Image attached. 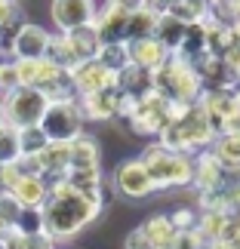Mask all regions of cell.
<instances>
[{
    "mask_svg": "<svg viewBox=\"0 0 240 249\" xmlns=\"http://www.w3.org/2000/svg\"><path fill=\"white\" fill-rule=\"evenodd\" d=\"M43 59H50L53 65H59L62 71H74L80 65V59L74 55V50H71V43H68V37H65V34L50 37V46H46V55H43Z\"/></svg>",
    "mask_w": 240,
    "mask_h": 249,
    "instance_id": "26",
    "label": "cell"
},
{
    "mask_svg": "<svg viewBox=\"0 0 240 249\" xmlns=\"http://www.w3.org/2000/svg\"><path fill=\"white\" fill-rule=\"evenodd\" d=\"M231 222H234V209H203V215H197L194 228L206 243H213Z\"/></svg>",
    "mask_w": 240,
    "mask_h": 249,
    "instance_id": "23",
    "label": "cell"
},
{
    "mask_svg": "<svg viewBox=\"0 0 240 249\" xmlns=\"http://www.w3.org/2000/svg\"><path fill=\"white\" fill-rule=\"evenodd\" d=\"M114 191L127 200H145L157 191V185L151 181L145 163L136 157V160H123V163L114 169Z\"/></svg>",
    "mask_w": 240,
    "mask_h": 249,
    "instance_id": "8",
    "label": "cell"
},
{
    "mask_svg": "<svg viewBox=\"0 0 240 249\" xmlns=\"http://www.w3.org/2000/svg\"><path fill=\"white\" fill-rule=\"evenodd\" d=\"M18 213H22V206L13 200V194H0V222L13 228L16 218H18Z\"/></svg>",
    "mask_w": 240,
    "mask_h": 249,
    "instance_id": "32",
    "label": "cell"
},
{
    "mask_svg": "<svg viewBox=\"0 0 240 249\" xmlns=\"http://www.w3.org/2000/svg\"><path fill=\"white\" fill-rule=\"evenodd\" d=\"M228 178H231V172L213 157V151H200V157L194 160V172H191V185H194L200 194H206V191L225 188Z\"/></svg>",
    "mask_w": 240,
    "mask_h": 249,
    "instance_id": "12",
    "label": "cell"
},
{
    "mask_svg": "<svg viewBox=\"0 0 240 249\" xmlns=\"http://www.w3.org/2000/svg\"><path fill=\"white\" fill-rule=\"evenodd\" d=\"M16 234H25V237H34V234H43V215L40 209H31V206H22L16 225H13Z\"/></svg>",
    "mask_w": 240,
    "mask_h": 249,
    "instance_id": "30",
    "label": "cell"
},
{
    "mask_svg": "<svg viewBox=\"0 0 240 249\" xmlns=\"http://www.w3.org/2000/svg\"><path fill=\"white\" fill-rule=\"evenodd\" d=\"M172 249H206V240L197 234V228H188V231H179L176 234Z\"/></svg>",
    "mask_w": 240,
    "mask_h": 249,
    "instance_id": "31",
    "label": "cell"
},
{
    "mask_svg": "<svg viewBox=\"0 0 240 249\" xmlns=\"http://www.w3.org/2000/svg\"><path fill=\"white\" fill-rule=\"evenodd\" d=\"M65 37H68L71 50H74V55H77L80 62L95 59V53H99V46H102V40H99V34H95V25L92 22L74 28V31H65Z\"/></svg>",
    "mask_w": 240,
    "mask_h": 249,
    "instance_id": "22",
    "label": "cell"
},
{
    "mask_svg": "<svg viewBox=\"0 0 240 249\" xmlns=\"http://www.w3.org/2000/svg\"><path fill=\"white\" fill-rule=\"evenodd\" d=\"M16 9H18V6L13 3V0H0V28H3V25L9 22V16H13Z\"/></svg>",
    "mask_w": 240,
    "mask_h": 249,
    "instance_id": "38",
    "label": "cell"
},
{
    "mask_svg": "<svg viewBox=\"0 0 240 249\" xmlns=\"http://www.w3.org/2000/svg\"><path fill=\"white\" fill-rule=\"evenodd\" d=\"M37 157V166H40V178L46 181V188L55 185V181L65 178L68 172V142H50Z\"/></svg>",
    "mask_w": 240,
    "mask_h": 249,
    "instance_id": "14",
    "label": "cell"
},
{
    "mask_svg": "<svg viewBox=\"0 0 240 249\" xmlns=\"http://www.w3.org/2000/svg\"><path fill=\"white\" fill-rule=\"evenodd\" d=\"M22 157V148H18V129L9 126V123H0V163H16Z\"/></svg>",
    "mask_w": 240,
    "mask_h": 249,
    "instance_id": "28",
    "label": "cell"
},
{
    "mask_svg": "<svg viewBox=\"0 0 240 249\" xmlns=\"http://www.w3.org/2000/svg\"><path fill=\"white\" fill-rule=\"evenodd\" d=\"M13 3H16V0H13Z\"/></svg>",
    "mask_w": 240,
    "mask_h": 249,
    "instance_id": "42",
    "label": "cell"
},
{
    "mask_svg": "<svg viewBox=\"0 0 240 249\" xmlns=\"http://www.w3.org/2000/svg\"><path fill=\"white\" fill-rule=\"evenodd\" d=\"M37 126L43 129V136L50 142H74L83 132V114L77 108V99L50 102Z\"/></svg>",
    "mask_w": 240,
    "mask_h": 249,
    "instance_id": "7",
    "label": "cell"
},
{
    "mask_svg": "<svg viewBox=\"0 0 240 249\" xmlns=\"http://www.w3.org/2000/svg\"><path fill=\"white\" fill-rule=\"evenodd\" d=\"M46 145H50V139L43 136L40 126H25V129H18V148H22V157L40 154Z\"/></svg>",
    "mask_w": 240,
    "mask_h": 249,
    "instance_id": "29",
    "label": "cell"
},
{
    "mask_svg": "<svg viewBox=\"0 0 240 249\" xmlns=\"http://www.w3.org/2000/svg\"><path fill=\"white\" fill-rule=\"evenodd\" d=\"M185 28H188V25L179 22L176 16L160 13V16H157V25H154V40H157L166 53H179L182 40H185Z\"/></svg>",
    "mask_w": 240,
    "mask_h": 249,
    "instance_id": "21",
    "label": "cell"
},
{
    "mask_svg": "<svg viewBox=\"0 0 240 249\" xmlns=\"http://www.w3.org/2000/svg\"><path fill=\"white\" fill-rule=\"evenodd\" d=\"M157 9L142 6L136 13L127 16V40H145V37H154V25H157Z\"/></svg>",
    "mask_w": 240,
    "mask_h": 249,
    "instance_id": "25",
    "label": "cell"
},
{
    "mask_svg": "<svg viewBox=\"0 0 240 249\" xmlns=\"http://www.w3.org/2000/svg\"><path fill=\"white\" fill-rule=\"evenodd\" d=\"M120 105H123V92L117 89V83L90 95H77V108L83 120H111L120 114Z\"/></svg>",
    "mask_w": 240,
    "mask_h": 249,
    "instance_id": "9",
    "label": "cell"
},
{
    "mask_svg": "<svg viewBox=\"0 0 240 249\" xmlns=\"http://www.w3.org/2000/svg\"><path fill=\"white\" fill-rule=\"evenodd\" d=\"M18 86V74H16V65L13 62H0V95L16 89Z\"/></svg>",
    "mask_w": 240,
    "mask_h": 249,
    "instance_id": "33",
    "label": "cell"
},
{
    "mask_svg": "<svg viewBox=\"0 0 240 249\" xmlns=\"http://www.w3.org/2000/svg\"><path fill=\"white\" fill-rule=\"evenodd\" d=\"M142 163H145L151 181L160 188H185L191 185V172H194V160L191 154H182V151H172V148H163L160 142L148 145L142 151Z\"/></svg>",
    "mask_w": 240,
    "mask_h": 249,
    "instance_id": "4",
    "label": "cell"
},
{
    "mask_svg": "<svg viewBox=\"0 0 240 249\" xmlns=\"http://www.w3.org/2000/svg\"><path fill=\"white\" fill-rule=\"evenodd\" d=\"M127 53H129V65L145 68V71L160 68L163 59L169 55V53L154 40V37H145V40H127Z\"/></svg>",
    "mask_w": 240,
    "mask_h": 249,
    "instance_id": "17",
    "label": "cell"
},
{
    "mask_svg": "<svg viewBox=\"0 0 240 249\" xmlns=\"http://www.w3.org/2000/svg\"><path fill=\"white\" fill-rule=\"evenodd\" d=\"M46 181L40 176H18L16 185L9 188V194H13V200L18 206H31V209H40L43 200H46Z\"/></svg>",
    "mask_w": 240,
    "mask_h": 249,
    "instance_id": "18",
    "label": "cell"
},
{
    "mask_svg": "<svg viewBox=\"0 0 240 249\" xmlns=\"http://www.w3.org/2000/svg\"><path fill=\"white\" fill-rule=\"evenodd\" d=\"M216 139V129L209 123L206 111L200 105H185L179 111V117L169 123L166 129L160 132V145L163 148H172V151H182V154H194V151H206Z\"/></svg>",
    "mask_w": 240,
    "mask_h": 249,
    "instance_id": "2",
    "label": "cell"
},
{
    "mask_svg": "<svg viewBox=\"0 0 240 249\" xmlns=\"http://www.w3.org/2000/svg\"><path fill=\"white\" fill-rule=\"evenodd\" d=\"M213 157L222 163L231 176L240 172V132H219L213 139Z\"/></svg>",
    "mask_w": 240,
    "mask_h": 249,
    "instance_id": "19",
    "label": "cell"
},
{
    "mask_svg": "<svg viewBox=\"0 0 240 249\" xmlns=\"http://www.w3.org/2000/svg\"><path fill=\"white\" fill-rule=\"evenodd\" d=\"M50 16L59 31H74L95 18V3L92 0H53Z\"/></svg>",
    "mask_w": 240,
    "mask_h": 249,
    "instance_id": "11",
    "label": "cell"
},
{
    "mask_svg": "<svg viewBox=\"0 0 240 249\" xmlns=\"http://www.w3.org/2000/svg\"><path fill=\"white\" fill-rule=\"evenodd\" d=\"M71 83L77 95H90V92L105 89V86H114V74L108 68H102L95 59H86L71 71Z\"/></svg>",
    "mask_w": 240,
    "mask_h": 249,
    "instance_id": "13",
    "label": "cell"
},
{
    "mask_svg": "<svg viewBox=\"0 0 240 249\" xmlns=\"http://www.w3.org/2000/svg\"><path fill=\"white\" fill-rule=\"evenodd\" d=\"M142 231H145L151 249H172V240H176V228H172L169 215H151L145 225H139Z\"/></svg>",
    "mask_w": 240,
    "mask_h": 249,
    "instance_id": "24",
    "label": "cell"
},
{
    "mask_svg": "<svg viewBox=\"0 0 240 249\" xmlns=\"http://www.w3.org/2000/svg\"><path fill=\"white\" fill-rule=\"evenodd\" d=\"M0 123H3V117H0Z\"/></svg>",
    "mask_w": 240,
    "mask_h": 249,
    "instance_id": "41",
    "label": "cell"
},
{
    "mask_svg": "<svg viewBox=\"0 0 240 249\" xmlns=\"http://www.w3.org/2000/svg\"><path fill=\"white\" fill-rule=\"evenodd\" d=\"M234 188H237V194H240V172H237V181H234Z\"/></svg>",
    "mask_w": 240,
    "mask_h": 249,
    "instance_id": "39",
    "label": "cell"
},
{
    "mask_svg": "<svg viewBox=\"0 0 240 249\" xmlns=\"http://www.w3.org/2000/svg\"><path fill=\"white\" fill-rule=\"evenodd\" d=\"M127 249H151V243H148V237H145L142 228H136V231L127 234Z\"/></svg>",
    "mask_w": 240,
    "mask_h": 249,
    "instance_id": "36",
    "label": "cell"
},
{
    "mask_svg": "<svg viewBox=\"0 0 240 249\" xmlns=\"http://www.w3.org/2000/svg\"><path fill=\"white\" fill-rule=\"evenodd\" d=\"M0 249H9V246H6V240H0Z\"/></svg>",
    "mask_w": 240,
    "mask_h": 249,
    "instance_id": "40",
    "label": "cell"
},
{
    "mask_svg": "<svg viewBox=\"0 0 240 249\" xmlns=\"http://www.w3.org/2000/svg\"><path fill=\"white\" fill-rule=\"evenodd\" d=\"M46 105H50V99L43 92H37L34 86H16V89L0 95V117H3V123H9L16 129L37 126Z\"/></svg>",
    "mask_w": 240,
    "mask_h": 249,
    "instance_id": "6",
    "label": "cell"
},
{
    "mask_svg": "<svg viewBox=\"0 0 240 249\" xmlns=\"http://www.w3.org/2000/svg\"><path fill=\"white\" fill-rule=\"evenodd\" d=\"M95 62L102 68H108L114 77L129 65V53H127V43H102L99 53H95Z\"/></svg>",
    "mask_w": 240,
    "mask_h": 249,
    "instance_id": "27",
    "label": "cell"
},
{
    "mask_svg": "<svg viewBox=\"0 0 240 249\" xmlns=\"http://www.w3.org/2000/svg\"><path fill=\"white\" fill-rule=\"evenodd\" d=\"M108 3L117 6V9H123V13H136V9L148 6V0H108Z\"/></svg>",
    "mask_w": 240,
    "mask_h": 249,
    "instance_id": "37",
    "label": "cell"
},
{
    "mask_svg": "<svg viewBox=\"0 0 240 249\" xmlns=\"http://www.w3.org/2000/svg\"><path fill=\"white\" fill-rule=\"evenodd\" d=\"M102 200H92L80 194V191L68 188L65 181H55L46 191V200L40 206V215H43V234L53 237L55 243L59 240H68V237L80 234L90 222H95L102 213Z\"/></svg>",
    "mask_w": 240,
    "mask_h": 249,
    "instance_id": "1",
    "label": "cell"
},
{
    "mask_svg": "<svg viewBox=\"0 0 240 249\" xmlns=\"http://www.w3.org/2000/svg\"><path fill=\"white\" fill-rule=\"evenodd\" d=\"M169 222H172V228H176V231H188V228L197 225V218H194V213H191V209H179V213L169 215Z\"/></svg>",
    "mask_w": 240,
    "mask_h": 249,
    "instance_id": "34",
    "label": "cell"
},
{
    "mask_svg": "<svg viewBox=\"0 0 240 249\" xmlns=\"http://www.w3.org/2000/svg\"><path fill=\"white\" fill-rule=\"evenodd\" d=\"M151 86H154V92L163 95V99H169L172 105H179V108H185V105H194L200 99V80L194 68L179 59L176 53H169L166 59H163L160 68L151 71Z\"/></svg>",
    "mask_w": 240,
    "mask_h": 249,
    "instance_id": "3",
    "label": "cell"
},
{
    "mask_svg": "<svg viewBox=\"0 0 240 249\" xmlns=\"http://www.w3.org/2000/svg\"><path fill=\"white\" fill-rule=\"evenodd\" d=\"M114 83H117V89L123 95H129V99H142V95L154 92V86H151V71L136 68V65H127V68L114 77Z\"/></svg>",
    "mask_w": 240,
    "mask_h": 249,
    "instance_id": "20",
    "label": "cell"
},
{
    "mask_svg": "<svg viewBox=\"0 0 240 249\" xmlns=\"http://www.w3.org/2000/svg\"><path fill=\"white\" fill-rule=\"evenodd\" d=\"M127 16L123 9L105 3L102 13H95L92 25H95V34H99L102 43H127Z\"/></svg>",
    "mask_w": 240,
    "mask_h": 249,
    "instance_id": "15",
    "label": "cell"
},
{
    "mask_svg": "<svg viewBox=\"0 0 240 249\" xmlns=\"http://www.w3.org/2000/svg\"><path fill=\"white\" fill-rule=\"evenodd\" d=\"M18 178V169L13 163H0V194H9V188L16 185Z\"/></svg>",
    "mask_w": 240,
    "mask_h": 249,
    "instance_id": "35",
    "label": "cell"
},
{
    "mask_svg": "<svg viewBox=\"0 0 240 249\" xmlns=\"http://www.w3.org/2000/svg\"><path fill=\"white\" fill-rule=\"evenodd\" d=\"M46 46H50V34H46V28L25 22L16 31V37L9 40L6 50H9L13 59H43V55H46Z\"/></svg>",
    "mask_w": 240,
    "mask_h": 249,
    "instance_id": "10",
    "label": "cell"
},
{
    "mask_svg": "<svg viewBox=\"0 0 240 249\" xmlns=\"http://www.w3.org/2000/svg\"><path fill=\"white\" fill-rule=\"evenodd\" d=\"M179 105H172L169 99H163L157 92H148L142 99L132 102V108L127 114V126L136 136H160L172 120L179 117Z\"/></svg>",
    "mask_w": 240,
    "mask_h": 249,
    "instance_id": "5",
    "label": "cell"
},
{
    "mask_svg": "<svg viewBox=\"0 0 240 249\" xmlns=\"http://www.w3.org/2000/svg\"><path fill=\"white\" fill-rule=\"evenodd\" d=\"M68 169H102V151L92 136L80 132L74 142H68Z\"/></svg>",
    "mask_w": 240,
    "mask_h": 249,
    "instance_id": "16",
    "label": "cell"
}]
</instances>
